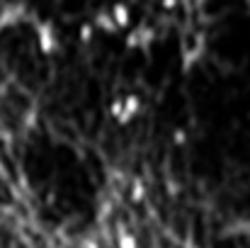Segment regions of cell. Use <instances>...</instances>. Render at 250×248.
Segmentation results:
<instances>
[{
	"instance_id": "6da1fadb",
	"label": "cell",
	"mask_w": 250,
	"mask_h": 248,
	"mask_svg": "<svg viewBox=\"0 0 250 248\" xmlns=\"http://www.w3.org/2000/svg\"><path fill=\"white\" fill-rule=\"evenodd\" d=\"M37 42H39V49L42 54L51 56L56 51V32L51 27V22H37Z\"/></svg>"
},
{
	"instance_id": "7a4b0ae2",
	"label": "cell",
	"mask_w": 250,
	"mask_h": 248,
	"mask_svg": "<svg viewBox=\"0 0 250 248\" xmlns=\"http://www.w3.org/2000/svg\"><path fill=\"white\" fill-rule=\"evenodd\" d=\"M139 112H141V97L139 95H126L124 97V107H122V114H119V124H129V122H134L136 117H139Z\"/></svg>"
},
{
	"instance_id": "3957f363",
	"label": "cell",
	"mask_w": 250,
	"mask_h": 248,
	"mask_svg": "<svg viewBox=\"0 0 250 248\" xmlns=\"http://www.w3.org/2000/svg\"><path fill=\"white\" fill-rule=\"evenodd\" d=\"M109 12H112V20L117 22L119 32H122V29H126V27L131 24V7H129V2H124V0H117V2H112Z\"/></svg>"
},
{
	"instance_id": "277c9868",
	"label": "cell",
	"mask_w": 250,
	"mask_h": 248,
	"mask_svg": "<svg viewBox=\"0 0 250 248\" xmlns=\"http://www.w3.org/2000/svg\"><path fill=\"white\" fill-rule=\"evenodd\" d=\"M92 24H95V29H100V32H104V34H119V27H117V22L112 20V12H109V10H100V12L95 15Z\"/></svg>"
},
{
	"instance_id": "5b68a950",
	"label": "cell",
	"mask_w": 250,
	"mask_h": 248,
	"mask_svg": "<svg viewBox=\"0 0 250 248\" xmlns=\"http://www.w3.org/2000/svg\"><path fill=\"white\" fill-rule=\"evenodd\" d=\"M92 37H95V24H92V22H85L83 27H81V32H78V39H81L83 44H90Z\"/></svg>"
},
{
	"instance_id": "8992f818",
	"label": "cell",
	"mask_w": 250,
	"mask_h": 248,
	"mask_svg": "<svg viewBox=\"0 0 250 248\" xmlns=\"http://www.w3.org/2000/svg\"><path fill=\"white\" fill-rule=\"evenodd\" d=\"M141 197H144V185L134 182V200H141Z\"/></svg>"
},
{
	"instance_id": "52a82bcc",
	"label": "cell",
	"mask_w": 250,
	"mask_h": 248,
	"mask_svg": "<svg viewBox=\"0 0 250 248\" xmlns=\"http://www.w3.org/2000/svg\"><path fill=\"white\" fill-rule=\"evenodd\" d=\"M172 141H175V144H182V141H185V132H182V129H177V132H175V136H172Z\"/></svg>"
}]
</instances>
